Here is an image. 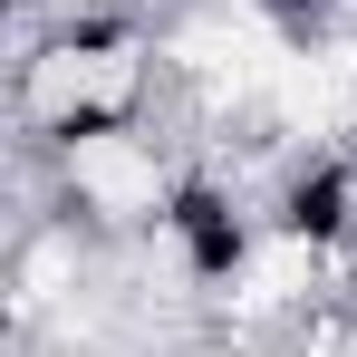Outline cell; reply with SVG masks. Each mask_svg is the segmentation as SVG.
Listing matches in <instances>:
<instances>
[{"instance_id":"6da1fadb","label":"cell","mask_w":357,"mask_h":357,"mask_svg":"<svg viewBox=\"0 0 357 357\" xmlns=\"http://www.w3.org/2000/svg\"><path fill=\"white\" fill-rule=\"evenodd\" d=\"M155 241H165V261H174V280L193 299H232L241 280H251V261H261V241H271V213H261L222 165H183L174 193H165Z\"/></svg>"},{"instance_id":"7a4b0ae2","label":"cell","mask_w":357,"mask_h":357,"mask_svg":"<svg viewBox=\"0 0 357 357\" xmlns=\"http://www.w3.org/2000/svg\"><path fill=\"white\" fill-rule=\"evenodd\" d=\"M49 174H59V213L77 222V232H155L183 165H165L155 126H135V135H107V145L59 155Z\"/></svg>"},{"instance_id":"3957f363","label":"cell","mask_w":357,"mask_h":357,"mask_svg":"<svg viewBox=\"0 0 357 357\" xmlns=\"http://www.w3.org/2000/svg\"><path fill=\"white\" fill-rule=\"evenodd\" d=\"M261 213H271V232H280V241L319 251V261H348V251H357V145H348V135H328V145L280 155Z\"/></svg>"}]
</instances>
